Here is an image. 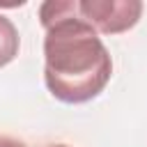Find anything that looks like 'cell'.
I'll list each match as a JSON object with an SVG mask.
<instances>
[{
  "instance_id": "6da1fadb",
  "label": "cell",
  "mask_w": 147,
  "mask_h": 147,
  "mask_svg": "<svg viewBox=\"0 0 147 147\" xmlns=\"http://www.w3.org/2000/svg\"><path fill=\"white\" fill-rule=\"evenodd\" d=\"M44 37V80L62 103H85L103 92L113 60L99 32L78 14V0H48L39 7Z\"/></svg>"
},
{
  "instance_id": "277c9868",
  "label": "cell",
  "mask_w": 147,
  "mask_h": 147,
  "mask_svg": "<svg viewBox=\"0 0 147 147\" xmlns=\"http://www.w3.org/2000/svg\"><path fill=\"white\" fill-rule=\"evenodd\" d=\"M0 147H28L23 140H16V138H9V136H0Z\"/></svg>"
},
{
  "instance_id": "7a4b0ae2",
  "label": "cell",
  "mask_w": 147,
  "mask_h": 147,
  "mask_svg": "<svg viewBox=\"0 0 147 147\" xmlns=\"http://www.w3.org/2000/svg\"><path fill=\"white\" fill-rule=\"evenodd\" d=\"M78 14L101 34L131 30L142 14L140 0H78Z\"/></svg>"
},
{
  "instance_id": "3957f363",
  "label": "cell",
  "mask_w": 147,
  "mask_h": 147,
  "mask_svg": "<svg viewBox=\"0 0 147 147\" xmlns=\"http://www.w3.org/2000/svg\"><path fill=\"white\" fill-rule=\"evenodd\" d=\"M18 46H21L18 30L7 16L0 14V69L14 62V57L18 55Z\"/></svg>"
},
{
  "instance_id": "5b68a950",
  "label": "cell",
  "mask_w": 147,
  "mask_h": 147,
  "mask_svg": "<svg viewBox=\"0 0 147 147\" xmlns=\"http://www.w3.org/2000/svg\"><path fill=\"white\" fill-rule=\"evenodd\" d=\"M51 147H69V145H51Z\"/></svg>"
}]
</instances>
